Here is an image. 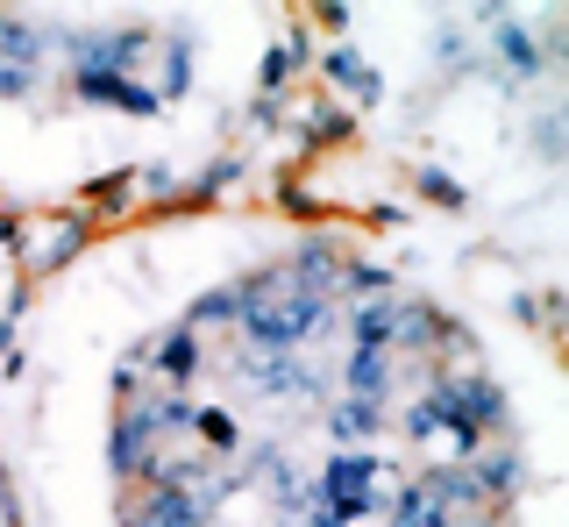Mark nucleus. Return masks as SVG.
Masks as SVG:
<instances>
[{"label":"nucleus","instance_id":"412c9836","mask_svg":"<svg viewBox=\"0 0 569 527\" xmlns=\"http://www.w3.org/2000/svg\"><path fill=\"white\" fill-rule=\"evenodd\" d=\"M406 435H413V443H435V435H441V420H435L427 399H420V407H406Z\"/></svg>","mask_w":569,"mask_h":527},{"label":"nucleus","instance_id":"aec40b11","mask_svg":"<svg viewBox=\"0 0 569 527\" xmlns=\"http://www.w3.org/2000/svg\"><path fill=\"white\" fill-rule=\"evenodd\" d=\"M292 64H299V43H278L271 58H263V86H284V79H292Z\"/></svg>","mask_w":569,"mask_h":527},{"label":"nucleus","instance_id":"9d476101","mask_svg":"<svg viewBox=\"0 0 569 527\" xmlns=\"http://www.w3.org/2000/svg\"><path fill=\"white\" fill-rule=\"evenodd\" d=\"M391 364H399V357H385V349H349V364H342L349 399H370V407H385V392H391Z\"/></svg>","mask_w":569,"mask_h":527},{"label":"nucleus","instance_id":"6e6552de","mask_svg":"<svg viewBox=\"0 0 569 527\" xmlns=\"http://www.w3.org/2000/svg\"><path fill=\"white\" fill-rule=\"evenodd\" d=\"M79 100H100V108H129V115H157L164 100L150 93V86H136L129 72H79Z\"/></svg>","mask_w":569,"mask_h":527},{"label":"nucleus","instance_id":"6ab92c4d","mask_svg":"<svg viewBox=\"0 0 569 527\" xmlns=\"http://www.w3.org/2000/svg\"><path fill=\"white\" fill-rule=\"evenodd\" d=\"M71 250H79V221H58L50 236H36V264H64Z\"/></svg>","mask_w":569,"mask_h":527},{"label":"nucleus","instance_id":"39448f33","mask_svg":"<svg viewBox=\"0 0 569 527\" xmlns=\"http://www.w3.org/2000/svg\"><path fill=\"white\" fill-rule=\"evenodd\" d=\"M470 485H477V499H512V491L527 485V464H520V449L512 443H491V449H477V464H470Z\"/></svg>","mask_w":569,"mask_h":527},{"label":"nucleus","instance_id":"f257e3e1","mask_svg":"<svg viewBox=\"0 0 569 527\" xmlns=\"http://www.w3.org/2000/svg\"><path fill=\"white\" fill-rule=\"evenodd\" d=\"M236 292H242L236 328H242V349H249V357H299V342H313L320 328H328V300L299 292L284 264H278V271L242 278Z\"/></svg>","mask_w":569,"mask_h":527},{"label":"nucleus","instance_id":"9b49d317","mask_svg":"<svg viewBox=\"0 0 569 527\" xmlns=\"http://www.w3.org/2000/svg\"><path fill=\"white\" fill-rule=\"evenodd\" d=\"M441 342H456V328L441 321L435 307H399V321H391V357H399V349H441Z\"/></svg>","mask_w":569,"mask_h":527},{"label":"nucleus","instance_id":"5701e85b","mask_svg":"<svg viewBox=\"0 0 569 527\" xmlns=\"http://www.w3.org/2000/svg\"><path fill=\"white\" fill-rule=\"evenodd\" d=\"M29 86H36V72H22V64H0V93H8V100H22Z\"/></svg>","mask_w":569,"mask_h":527},{"label":"nucleus","instance_id":"423d86ee","mask_svg":"<svg viewBox=\"0 0 569 527\" xmlns=\"http://www.w3.org/2000/svg\"><path fill=\"white\" fill-rule=\"evenodd\" d=\"M284 271H292L299 292H313V300H335V292H342V278H349V257L328 250V242H307V250H299V264H284Z\"/></svg>","mask_w":569,"mask_h":527},{"label":"nucleus","instance_id":"a211bd4d","mask_svg":"<svg viewBox=\"0 0 569 527\" xmlns=\"http://www.w3.org/2000/svg\"><path fill=\"white\" fill-rule=\"evenodd\" d=\"M236 314H242V292L221 286V292H207V300H192V314L178 328H213V321H236Z\"/></svg>","mask_w":569,"mask_h":527},{"label":"nucleus","instance_id":"7ed1b4c3","mask_svg":"<svg viewBox=\"0 0 569 527\" xmlns=\"http://www.w3.org/2000/svg\"><path fill=\"white\" fill-rule=\"evenodd\" d=\"M121 527H213V506L200 499V491L164 478L157 491H142L136 506H121Z\"/></svg>","mask_w":569,"mask_h":527},{"label":"nucleus","instance_id":"4468645a","mask_svg":"<svg viewBox=\"0 0 569 527\" xmlns=\"http://www.w3.org/2000/svg\"><path fill=\"white\" fill-rule=\"evenodd\" d=\"M391 321H399V300H370L349 314V342L356 349H385L391 357Z\"/></svg>","mask_w":569,"mask_h":527},{"label":"nucleus","instance_id":"0eeeda50","mask_svg":"<svg viewBox=\"0 0 569 527\" xmlns=\"http://www.w3.org/2000/svg\"><path fill=\"white\" fill-rule=\"evenodd\" d=\"M491 29H498V37H491V50H498V64H506V79L512 86H527L533 72H541V43H533L527 37V22H512V14H491Z\"/></svg>","mask_w":569,"mask_h":527},{"label":"nucleus","instance_id":"b1692460","mask_svg":"<svg viewBox=\"0 0 569 527\" xmlns=\"http://www.w3.org/2000/svg\"><path fill=\"white\" fill-rule=\"evenodd\" d=\"M271 527H292V520H271Z\"/></svg>","mask_w":569,"mask_h":527},{"label":"nucleus","instance_id":"ddd939ff","mask_svg":"<svg viewBox=\"0 0 569 527\" xmlns=\"http://www.w3.org/2000/svg\"><path fill=\"white\" fill-rule=\"evenodd\" d=\"M385 527H456V514H441V506L427 499V485H399L385 499Z\"/></svg>","mask_w":569,"mask_h":527},{"label":"nucleus","instance_id":"f03ea898","mask_svg":"<svg viewBox=\"0 0 569 527\" xmlns=\"http://www.w3.org/2000/svg\"><path fill=\"white\" fill-rule=\"evenodd\" d=\"M157 449H164L157 407H150V399H129V407H121V420L107 428V470L129 485V478H142V470H157Z\"/></svg>","mask_w":569,"mask_h":527},{"label":"nucleus","instance_id":"1a4fd4ad","mask_svg":"<svg viewBox=\"0 0 569 527\" xmlns=\"http://www.w3.org/2000/svg\"><path fill=\"white\" fill-rule=\"evenodd\" d=\"M50 43H64L58 29L22 22V14H8V8H0V64H22V72H36V58H43Z\"/></svg>","mask_w":569,"mask_h":527},{"label":"nucleus","instance_id":"4be33fe9","mask_svg":"<svg viewBox=\"0 0 569 527\" xmlns=\"http://www.w3.org/2000/svg\"><path fill=\"white\" fill-rule=\"evenodd\" d=\"M420 192H427V200H449V207H462V186L449 179V171H420Z\"/></svg>","mask_w":569,"mask_h":527},{"label":"nucleus","instance_id":"f8f14e48","mask_svg":"<svg viewBox=\"0 0 569 527\" xmlns=\"http://www.w3.org/2000/svg\"><path fill=\"white\" fill-rule=\"evenodd\" d=\"M378 428H385V407H370V399H349V392H342V399L328 407V435H335L342 449H363Z\"/></svg>","mask_w":569,"mask_h":527},{"label":"nucleus","instance_id":"20e7f679","mask_svg":"<svg viewBox=\"0 0 569 527\" xmlns=\"http://www.w3.org/2000/svg\"><path fill=\"white\" fill-rule=\"evenodd\" d=\"M242 371H249V385H257L263 399H313L320 392V378L299 357H242Z\"/></svg>","mask_w":569,"mask_h":527},{"label":"nucleus","instance_id":"f3484780","mask_svg":"<svg viewBox=\"0 0 569 527\" xmlns=\"http://www.w3.org/2000/svg\"><path fill=\"white\" fill-rule=\"evenodd\" d=\"M192 435H200V449H207V456H236V449H242L236 414H192Z\"/></svg>","mask_w":569,"mask_h":527},{"label":"nucleus","instance_id":"dca6fc26","mask_svg":"<svg viewBox=\"0 0 569 527\" xmlns=\"http://www.w3.org/2000/svg\"><path fill=\"white\" fill-rule=\"evenodd\" d=\"M192 364H200V357H192V328H171V336L157 342V378H164L171 392H178V385L192 378Z\"/></svg>","mask_w":569,"mask_h":527},{"label":"nucleus","instance_id":"2eb2a0df","mask_svg":"<svg viewBox=\"0 0 569 527\" xmlns=\"http://www.w3.org/2000/svg\"><path fill=\"white\" fill-rule=\"evenodd\" d=\"M328 79H335V86H349L356 100H378V93H385V86H378V72H370V64L356 58L349 43H342V50H328Z\"/></svg>","mask_w":569,"mask_h":527}]
</instances>
